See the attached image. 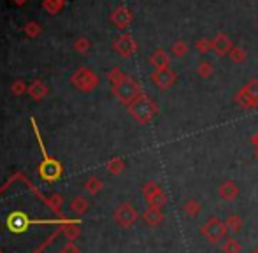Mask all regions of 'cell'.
I'll use <instances>...</instances> for the list:
<instances>
[{
    "instance_id": "6da1fadb",
    "label": "cell",
    "mask_w": 258,
    "mask_h": 253,
    "mask_svg": "<svg viewBox=\"0 0 258 253\" xmlns=\"http://www.w3.org/2000/svg\"><path fill=\"white\" fill-rule=\"evenodd\" d=\"M32 126H34V132H35V137H37V143H39V148H41L42 151V162L39 164V176H41L44 181H56L58 178L61 176V172H63V167H61V164L56 160V158L49 157L48 151H46V146L44 143H42V137L41 134H39V129H37V123H35V118H32Z\"/></svg>"
},
{
    "instance_id": "7a4b0ae2",
    "label": "cell",
    "mask_w": 258,
    "mask_h": 253,
    "mask_svg": "<svg viewBox=\"0 0 258 253\" xmlns=\"http://www.w3.org/2000/svg\"><path fill=\"white\" fill-rule=\"evenodd\" d=\"M128 107V113L132 114V118L141 125H148L153 121V118L158 114V106L155 104L153 99L146 95V93H141L136 100H134Z\"/></svg>"
},
{
    "instance_id": "3957f363",
    "label": "cell",
    "mask_w": 258,
    "mask_h": 253,
    "mask_svg": "<svg viewBox=\"0 0 258 253\" xmlns=\"http://www.w3.org/2000/svg\"><path fill=\"white\" fill-rule=\"evenodd\" d=\"M99 83H100L99 76H97L95 72H93L92 69H88V67L76 69V71L72 72V76H71V85L74 86L76 90H79V92H85V93L93 92V90L99 86Z\"/></svg>"
},
{
    "instance_id": "277c9868",
    "label": "cell",
    "mask_w": 258,
    "mask_h": 253,
    "mask_svg": "<svg viewBox=\"0 0 258 253\" xmlns=\"http://www.w3.org/2000/svg\"><path fill=\"white\" fill-rule=\"evenodd\" d=\"M141 93H143L141 85L136 81V79L130 78V76L123 83L112 86V95H114L121 104H125V106H130V104H132L134 100L141 95Z\"/></svg>"
},
{
    "instance_id": "5b68a950",
    "label": "cell",
    "mask_w": 258,
    "mask_h": 253,
    "mask_svg": "<svg viewBox=\"0 0 258 253\" xmlns=\"http://www.w3.org/2000/svg\"><path fill=\"white\" fill-rule=\"evenodd\" d=\"M201 232L209 243H220V241H223L225 237H227L228 230H227V225H225L223 220L218 218V216H211L204 225H202Z\"/></svg>"
},
{
    "instance_id": "8992f818",
    "label": "cell",
    "mask_w": 258,
    "mask_h": 253,
    "mask_svg": "<svg viewBox=\"0 0 258 253\" xmlns=\"http://www.w3.org/2000/svg\"><path fill=\"white\" fill-rule=\"evenodd\" d=\"M112 218H114V222L118 223L119 227L130 229V227L136 225V222L139 220V211H137L132 202H121V204L114 209Z\"/></svg>"
},
{
    "instance_id": "52a82bcc",
    "label": "cell",
    "mask_w": 258,
    "mask_h": 253,
    "mask_svg": "<svg viewBox=\"0 0 258 253\" xmlns=\"http://www.w3.org/2000/svg\"><path fill=\"white\" fill-rule=\"evenodd\" d=\"M112 49H114L119 56H123V58H130V56L137 53L139 46H137L136 39H134L130 34H121L114 42H112Z\"/></svg>"
},
{
    "instance_id": "ba28073f",
    "label": "cell",
    "mask_w": 258,
    "mask_h": 253,
    "mask_svg": "<svg viewBox=\"0 0 258 253\" xmlns=\"http://www.w3.org/2000/svg\"><path fill=\"white\" fill-rule=\"evenodd\" d=\"M177 76L174 71H170L169 67L167 69H155L153 74H151V81L155 83V86L158 90H169L170 86L176 83Z\"/></svg>"
},
{
    "instance_id": "9c48e42d",
    "label": "cell",
    "mask_w": 258,
    "mask_h": 253,
    "mask_svg": "<svg viewBox=\"0 0 258 253\" xmlns=\"http://www.w3.org/2000/svg\"><path fill=\"white\" fill-rule=\"evenodd\" d=\"M132 20H134V14H132V11L128 9V7H125V6H119V7H116L114 11L111 13V21L116 25L118 28H126L130 23H132Z\"/></svg>"
},
{
    "instance_id": "30bf717a",
    "label": "cell",
    "mask_w": 258,
    "mask_h": 253,
    "mask_svg": "<svg viewBox=\"0 0 258 253\" xmlns=\"http://www.w3.org/2000/svg\"><path fill=\"white\" fill-rule=\"evenodd\" d=\"M239 194H241V188H239L237 183L232 181V179L223 181L220 185V188H218V195H220V199H221V201H225V202L235 201V199L239 197Z\"/></svg>"
},
{
    "instance_id": "8fae6325",
    "label": "cell",
    "mask_w": 258,
    "mask_h": 253,
    "mask_svg": "<svg viewBox=\"0 0 258 253\" xmlns=\"http://www.w3.org/2000/svg\"><path fill=\"white\" fill-rule=\"evenodd\" d=\"M28 95H30L35 102H39V100H44L46 97L49 95L48 85H46L44 81H41V79H35V81H32L30 85H28Z\"/></svg>"
},
{
    "instance_id": "7c38bea8",
    "label": "cell",
    "mask_w": 258,
    "mask_h": 253,
    "mask_svg": "<svg viewBox=\"0 0 258 253\" xmlns=\"http://www.w3.org/2000/svg\"><path fill=\"white\" fill-rule=\"evenodd\" d=\"M143 220H144V223H146V225L158 227V225H162V223H163V220H165V215H163L162 209L148 206V209H144V213H143Z\"/></svg>"
},
{
    "instance_id": "4fadbf2b",
    "label": "cell",
    "mask_w": 258,
    "mask_h": 253,
    "mask_svg": "<svg viewBox=\"0 0 258 253\" xmlns=\"http://www.w3.org/2000/svg\"><path fill=\"white\" fill-rule=\"evenodd\" d=\"M213 49H214V53H216V55H220V56H225L227 53H230L232 51L230 37H228V35H225V34H218L216 37H214V41H213Z\"/></svg>"
},
{
    "instance_id": "5bb4252c",
    "label": "cell",
    "mask_w": 258,
    "mask_h": 253,
    "mask_svg": "<svg viewBox=\"0 0 258 253\" xmlns=\"http://www.w3.org/2000/svg\"><path fill=\"white\" fill-rule=\"evenodd\" d=\"M150 64L153 65L155 69H167L170 64V56L167 55V51H163V49H156L153 55L150 56Z\"/></svg>"
},
{
    "instance_id": "9a60e30c",
    "label": "cell",
    "mask_w": 258,
    "mask_h": 253,
    "mask_svg": "<svg viewBox=\"0 0 258 253\" xmlns=\"http://www.w3.org/2000/svg\"><path fill=\"white\" fill-rule=\"evenodd\" d=\"M67 4V0H42V9L49 14V16H56L58 13H61Z\"/></svg>"
},
{
    "instance_id": "2e32d148",
    "label": "cell",
    "mask_w": 258,
    "mask_h": 253,
    "mask_svg": "<svg viewBox=\"0 0 258 253\" xmlns=\"http://www.w3.org/2000/svg\"><path fill=\"white\" fill-rule=\"evenodd\" d=\"M183 211H184V215L190 216V218L199 216V215H201V211H202L201 201H197V199H188V201L183 204Z\"/></svg>"
},
{
    "instance_id": "e0dca14e",
    "label": "cell",
    "mask_w": 258,
    "mask_h": 253,
    "mask_svg": "<svg viewBox=\"0 0 258 253\" xmlns=\"http://www.w3.org/2000/svg\"><path fill=\"white\" fill-rule=\"evenodd\" d=\"M90 209V202L86 201L85 197H81V195H78V197L72 199L71 202V211H74L78 216H83L86 211Z\"/></svg>"
},
{
    "instance_id": "ac0fdd59",
    "label": "cell",
    "mask_w": 258,
    "mask_h": 253,
    "mask_svg": "<svg viewBox=\"0 0 258 253\" xmlns=\"http://www.w3.org/2000/svg\"><path fill=\"white\" fill-rule=\"evenodd\" d=\"M225 225H227V230L232 234H237L242 230V225H244V222H242V218L239 215H228L227 220H225Z\"/></svg>"
},
{
    "instance_id": "d6986e66",
    "label": "cell",
    "mask_w": 258,
    "mask_h": 253,
    "mask_svg": "<svg viewBox=\"0 0 258 253\" xmlns=\"http://www.w3.org/2000/svg\"><path fill=\"white\" fill-rule=\"evenodd\" d=\"M105 167H107V171L111 172L112 176H119L123 171H125V160L119 157H112L111 160H107V164H105Z\"/></svg>"
},
{
    "instance_id": "ffe728a7",
    "label": "cell",
    "mask_w": 258,
    "mask_h": 253,
    "mask_svg": "<svg viewBox=\"0 0 258 253\" xmlns=\"http://www.w3.org/2000/svg\"><path fill=\"white\" fill-rule=\"evenodd\" d=\"M85 188H86V192H88L90 195H97V194H100V192H102L104 183H102V179L97 178V176H90V178L86 179V183H85Z\"/></svg>"
},
{
    "instance_id": "44dd1931",
    "label": "cell",
    "mask_w": 258,
    "mask_h": 253,
    "mask_svg": "<svg viewBox=\"0 0 258 253\" xmlns=\"http://www.w3.org/2000/svg\"><path fill=\"white\" fill-rule=\"evenodd\" d=\"M221 251L223 253H241L242 246L235 237H225L223 243H221Z\"/></svg>"
},
{
    "instance_id": "7402d4cb",
    "label": "cell",
    "mask_w": 258,
    "mask_h": 253,
    "mask_svg": "<svg viewBox=\"0 0 258 253\" xmlns=\"http://www.w3.org/2000/svg\"><path fill=\"white\" fill-rule=\"evenodd\" d=\"M23 32H25V35L27 37H30V39H35V37H39V35L42 34V25L39 23V21H27L25 23V27H23Z\"/></svg>"
},
{
    "instance_id": "603a6c76",
    "label": "cell",
    "mask_w": 258,
    "mask_h": 253,
    "mask_svg": "<svg viewBox=\"0 0 258 253\" xmlns=\"http://www.w3.org/2000/svg\"><path fill=\"white\" fill-rule=\"evenodd\" d=\"M235 102H237L241 107H244V109H251V107H256V102L248 95V93L244 92V90H239V92L235 93Z\"/></svg>"
},
{
    "instance_id": "cb8c5ba5",
    "label": "cell",
    "mask_w": 258,
    "mask_h": 253,
    "mask_svg": "<svg viewBox=\"0 0 258 253\" xmlns=\"http://www.w3.org/2000/svg\"><path fill=\"white\" fill-rule=\"evenodd\" d=\"M126 78H128V76H126L125 72H123L119 67H112L111 71H107V81L111 83L112 86H116V85H119V83H123Z\"/></svg>"
},
{
    "instance_id": "d4e9b609",
    "label": "cell",
    "mask_w": 258,
    "mask_h": 253,
    "mask_svg": "<svg viewBox=\"0 0 258 253\" xmlns=\"http://www.w3.org/2000/svg\"><path fill=\"white\" fill-rule=\"evenodd\" d=\"M72 48H74V51L79 53V55H86V53L92 49V42H90V39H86V37H79L74 41Z\"/></svg>"
},
{
    "instance_id": "484cf974",
    "label": "cell",
    "mask_w": 258,
    "mask_h": 253,
    "mask_svg": "<svg viewBox=\"0 0 258 253\" xmlns=\"http://www.w3.org/2000/svg\"><path fill=\"white\" fill-rule=\"evenodd\" d=\"M11 93L16 97L25 95V93H28V85L23 79H14V81L11 83Z\"/></svg>"
},
{
    "instance_id": "4316f807",
    "label": "cell",
    "mask_w": 258,
    "mask_h": 253,
    "mask_svg": "<svg viewBox=\"0 0 258 253\" xmlns=\"http://www.w3.org/2000/svg\"><path fill=\"white\" fill-rule=\"evenodd\" d=\"M160 192H162V186H160L156 181H148L146 185L143 186V195L146 201H150L151 197H155V195L160 194Z\"/></svg>"
},
{
    "instance_id": "83f0119b",
    "label": "cell",
    "mask_w": 258,
    "mask_h": 253,
    "mask_svg": "<svg viewBox=\"0 0 258 253\" xmlns=\"http://www.w3.org/2000/svg\"><path fill=\"white\" fill-rule=\"evenodd\" d=\"M63 236L67 237L69 241H72V243H74V241L81 236V227H79L78 223H71V225L63 227Z\"/></svg>"
},
{
    "instance_id": "f1b7e54d",
    "label": "cell",
    "mask_w": 258,
    "mask_h": 253,
    "mask_svg": "<svg viewBox=\"0 0 258 253\" xmlns=\"http://www.w3.org/2000/svg\"><path fill=\"white\" fill-rule=\"evenodd\" d=\"M11 223V229L14 230V232H20V230H23L25 227H27V218H25L21 213H18V215H14L13 218L9 220Z\"/></svg>"
},
{
    "instance_id": "f546056e",
    "label": "cell",
    "mask_w": 258,
    "mask_h": 253,
    "mask_svg": "<svg viewBox=\"0 0 258 253\" xmlns=\"http://www.w3.org/2000/svg\"><path fill=\"white\" fill-rule=\"evenodd\" d=\"M148 206H151V208H158V209H163V206L167 204V194L165 192H160V194H156L155 197H151L150 201H146Z\"/></svg>"
},
{
    "instance_id": "4dcf8cb0",
    "label": "cell",
    "mask_w": 258,
    "mask_h": 253,
    "mask_svg": "<svg viewBox=\"0 0 258 253\" xmlns=\"http://www.w3.org/2000/svg\"><path fill=\"white\" fill-rule=\"evenodd\" d=\"M228 56H230V60L232 62H235V64H241V62H244L246 60V56H248V53H246V49H242V48H232V51L228 53Z\"/></svg>"
},
{
    "instance_id": "1f68e13d",
    "label": "cell",
    "mask_w": 258,
    "mask_h": 253,
    "mask_svg": "<svg viewBox=\"0 0 258 253\" xmlns=\"http://www.w3.org/2000/svg\"><path fill=\"white\" fill-rule=\"evenodd\" d=\"M242 90H244V92L248 93L253 100H255L256 106H258V79H251V81H248V85H246Z\"/></svg>"
},
{
    "instance_id": "d6a6232c",
    "label": "cell",
    "mask_w": 258,
    "mask_h": 253,
    "mask_svg": "<svg viewBox=\"0 0 258 253\" xmlns=\"http://www.w3.org/2000/svg\"><path fill=\"white\" fill-rule=\"evenodd\" d=\"M188 53V46H186V42H183V41H177V42H174L172 44V55L174 56H177V58H181V56H184Z\"/></svg>"
},
{
    "instance_id": "836d02e7",
    "label": "cell",
    "mask_w": 258,
    "mask_h": 253,
    "mask_svg": "<svg viewBox=\"0 0 258 253\" xmlns=\"http://www.w3.org/2000/svg\"><path fill=\"white\" fill-rule=\"evenodd\" d=\"M213 65L209 62H201L197 65V74L201 76V78H211V74H213Z\"/></svg>"
},
{
    "instance_id": "e575fe53",
    "label": "cell",
    "mask_w": 258,
    "mask_h": 253,
    "mask_svg": "<svg viewBox=\"0 0 258 253\" xmlns=\"http://www.w3.org/2000/svg\"><path fill=\"white\" fill-rule=\"evenodd\" d=\"M197 49L206 55L209 49H213V42H209L207 39H201V41H197Z\"/></svg>"
},
{
    "instance_id": "d590c367",
    "label": "cell",
    "mask_w": 258,
    "mask_h": 253,
    "mask_svg": "<svg viewBox=\"0 0 258 253\" xmlns=\"http://www.w3.org/2000/svg\"><path fill=\"white\" fill-rule=\"evenodd\" d=\"M61 253H81V250H79V246L76 243H72V241H67V244L61 248Z\"/></svg>"
},
{
    "instance_id": "8d00e7d4",
    "label": "cell",
    "mask_w": 258,
    "mask_h": 253,
    "mask_svg": "<svg viewBox=\"0 0 258 253\" xmlns=\"http://www.w3.org/2000/svg\"><path fill=\"white\" fill-rule=\"evenodd\" d=\"M11 2H13L14 6L21 7V6H25V4H28V2H30V0H11Z\"/></svg>"
},
{
    "instance_id": "74e56055",
    "label": "cell",
    "mask_w": 258,
    "mask_h": 253,
    "mask_svg": "<svg viewBox=\"0 0 258 253\" xmlns=\"http://www.w3.org/2000/svg\"><path fill=\"white\" fill-rule=\"evenodd\" d=\"M251 141H253V146H255V150H256V155H258V132L255 134V136L251 137Z\"/></svg>"
}]
</instances>
